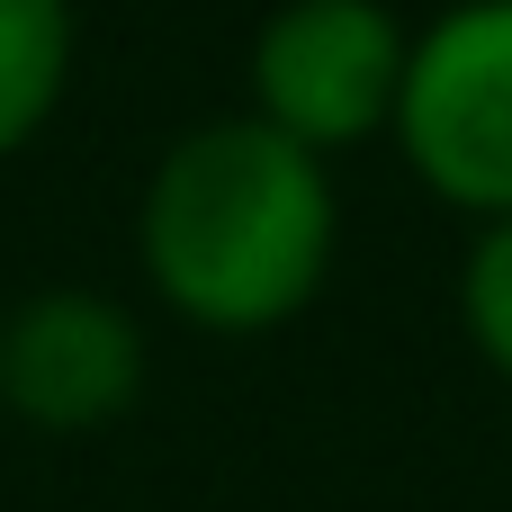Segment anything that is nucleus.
I'll return each instance as SVG.
<instances>
[{
  "label": "nucleus",
  "mask_w": 512,
  "mask_h": 512,
  "mask_svg": "<svg viewBox=\"0 0 512 512\" xmlns=\"http://www.w3.org/2000/svg\"><path fill=\"white\" fill-rule=\"evenodd\" d=\"M342 252L333 162L297 153L261 117L180 126L135 189V270L153 306L189 333L252 342L297 324Z\"/></svg>",
  "instance_id": "nucleus-1"
},
{
  "label": "nucleus",
  "mask_w": 512,
  "mask_h": 512,
  "mask_svg": "<svg viewBox=\"0 0 512 512\" xmlns=\"http://www.w3.org/2000/svg\"><path fill=\"white\" fill-rule=\"evenodd\" d=\"M387 144L450 216H512V0H441L405 36Z\"/></svg>",
  "instance_id": "nucleus-2"
},
{
  "label": "nucleus",
  "mask_w": 512,
  "mask_h": 512,
  "mask_svg": "<svg viewBox=\"0 0 512 512\" xmlns=\"http://www.w3.org/2000/svg\"><path fill=\"white\" fill-rule=\"evenodd\" d=\"M405 18L387 0H279L243 54V117L288 135L315 162H342L387 135L405 81Z\"/></svg>",
  "instance_id": "nucleus-3"
},
{
  "label": "nucleus",
  "mask_w": 512,
  "mask_h": 512,
  "mask_svg": "<svg viewBox=\"0 0 512 512\" xmlns=\"http://www.w3.org/2000/svg\"><path fill=\"white\" fill-rule=\"evenodd\" d=\"M153 333L108 288H36L0 315V414L45 441H90L135 414Z\"/></svg>",
  "instance_id": "nucleus-4"
},
{
  "label": "nucleus",
  "mask_w": 512,
  "mask_h": 512,
  "mask_svg": "<svg viewBox=\"0 0 512 512\" xmlns=\"http://www.w3.org/2000/svg\"><path fill=\"white\" fill-rule=\"evenodd\" d=\"M81 72V9L72 0H0V162H18Z\"/></svg>",
  "instance_id": "nucleus-5"
},
{
  "label": "nucleus",
  "mask_w": 512,
  "mask_h": 512,
  "mask_svg": "<svg viewBox=\"0 0 512 512\" xmlns=\"http://www.w3.org/2000/svg\"><path fill=\"white\" fill-rule=\"evenodd\" d=\"M459 333L512 387V216L504 225H477L468 252H459Z\"/></svg>",
  "instance_id": "nucleus-6"
}]
</instances>
